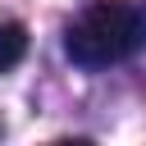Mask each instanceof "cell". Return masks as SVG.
Instances as JSON below:
<instances>
[{
  "instance_id": "obj_2",
  "label": "cell",
  "mask_w": 146,
  "mask_h": 146,
  "mask_svg": "<svg viewBox=\"0 0 146 146\" xmlns=\"http://www.w3.org/2000/svg\"><path fill=\"white\" fill-rule=\"evenodd\" d=\"M23 50H27V32H23V23H0V73L14 68V64L23 59Z\"/></svg>"
},
{
  "instance_id": "obj_1",
  "label": "cell",
  "mask_w": 146,
  "mask_h": 146,
  "mask_svg": "<svg viewBox=\"0 0 146 146\" xmlns=\"http://www.w3.org/2000/svg\"><path fill=\"white\" fill-rule=\"evenodd\" d=\"M141 46H146V9L132 0H96L64 32V50L78 68L123 64Z\"/></svg>"
}]
</instances>
